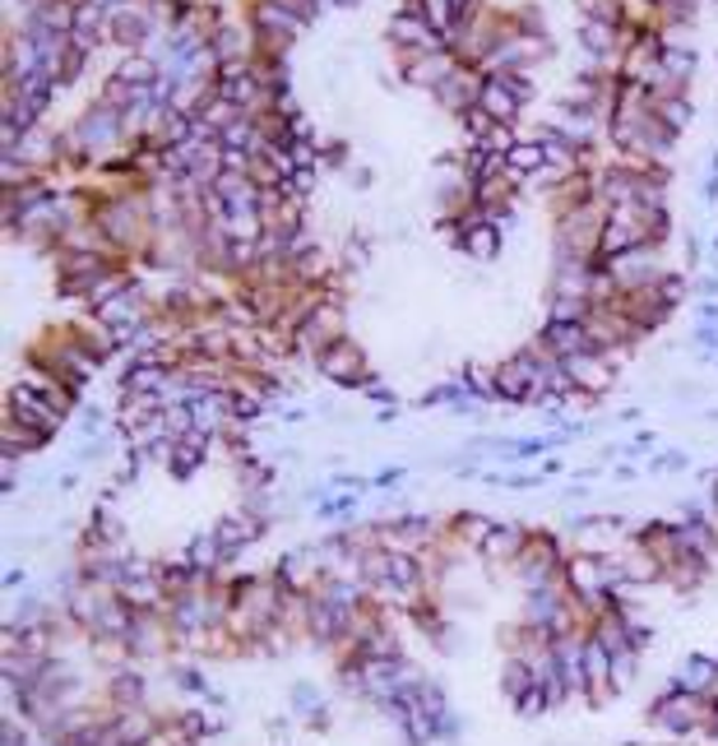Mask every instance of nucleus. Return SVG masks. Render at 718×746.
<instances>
[{
    "instance_id": "nucleus-1",
    "label": "nucleus",
    "mask_w": 718,
    "mask_h": 746,
    "mask_svg": "<svg viewBox=\"0 0 718 746\" xmlns=\"http://www.w3.org/2000/svg\"><path fill=\"white\" fill-rule=\"evenodd\" d=\"M343 334H348V311H343V302L329 293V297L316 306V311H311V316L297 325V330H292V353H302V357L316 362V357L329 348V343L343 339Z\"/></svg>"
},
{
    "instance_id": "nucleus-2",
    "label": "nucleus",
    "mask_w": 718,
    "mask_h": 746,
    "mask_svg": "<svg viewBox=\"0 0 718 746\" xmlns=\"http://www.w3.org/2000/svg\"><path fill=\"white\" fill-rule=\"evenodd\" d=\"M528 98H533L528 70H510V75H487V80H483V98H477V107H483L491 121L514 125V121L524 117Z\"/></svg>"
},
{
    "instance_id": "nucleus-3",
    "label": "nucleus",
    "mask_w": 718,
    "mask_h": 746,
    "mask_svg": "<svg viewBox=\"0 0 718 746\" xmlns=\"http://www.w3.org/2000/svg\"><path fill=\"white\" fill-rule=\"evenodd\" d=\"M551 57V42L543 38V33H524V28H506V38L496 42V51L483 61V75H510V70H528Z\"/></svg>"
},
{
    "instance_id": "nucleus-4",
    "label": "nucleus",
    "mask_w": 718,
    "mask_h": 746,
    "mask_svg": "<svg viewBox=\"0 0 718 746\" xmlns=\"http://www.w3.org/2000/svg\"><path fill=\"white\" fill-rule=\"evenodd\" d=\"M607 269V279L617 283V293H644V288H658L662 283V256L658 246H635L625 256H612V260H598Z\"/></svg>"
},
{
    "instance_id": "nucleus-5",
    "label": "nucleus",
    "mask_w": 718,
    "mask_h": 746,
    "mask_svg": "<svg viewBox=\"0 0 718 746\" xmlns=\"http://www.w3.org/2000/svg\"><path fill=\"white\" fill-rule=\"evenodd\" d=\"M385 33H390V42L399 57H417V51H440L446 47V38L427 24V14L413 10V5H403L390 24H385Z\"/></svg>"
},
{
    "instance_id": "nucleus-6",
    "label": "nucleus",
    "mask_w": 718,
    "mask_h": 746,
    "mask_svg": "<svg viewBox=\"0 0 718 746\" xmlns=\"http://www.w3.org/2000/svg\"><path fill=\"white\" fill-rule=\"evenodd\" d=\"M316 371L329 376L334 386H366L372 380V367H366V353L357 348V339H334L329 348L316 357Z\"/></svg>"
},
{
    "instance_id": "nucleus-7",
    "label": "nucleus",
    "mask_w": 718,
    "mask_h": 746,
    "mask_svg": "<svg viewBox=\"0 0 718 746\" xmlns=\"http://www.w3.org/2000/svg\"><path fill=\"white\" fill-rule=\"evenodd\" d=\"M94 316H98L117 339H125L131 330H139V325L149 320V293H144V288H135V283H125L121 293H117L112 302H102Z\"/></svg>"
},
{
    "instance_id": "nucleus-8",
    "label": "nucleus",
    "mask_w": 718,
    "mask_h": 746,
    "mask_svg": "<svg viewBox=\"0 0 718 746\" xmlns=\"http://www.w3.org/2000/svg\"><path fill=\"white\" fill-rule=\"evenodd\" d=\"M399 65H403V80H409L413 88H427V94H436V88L446 84L464 61H459L450 47H440V51H417V57H399Z\"/></svg>"
},
{
    "instance_id": "nucleus-9",
    "label": "nucleus",
    "mask_w": 718,
    "mask_h": 746,
    "mask_svg": "<svg viewBox=\"0 0 718 746\" xmlns=\"http://www.w3.org/2000/svg\"><path fill=\"white\" fill-rule=\"evenodd\" d=\"M483 80H487V75H483L477 65H459L454 75H450L446 84H440L431 98H436L440 107H446L450 117H464V112H473V107H477V98H483Z\"/></svg>"
},
{
    "instance_id": "nucleus-10",
    "label": "nucleus",
    "mask_w": 718,
    "mask_h": 746,
    "mask_svg": "<svg viewBox=\"0 0 718 746\" xmlns=\"http://www.w3.org/2000/svg\"><path fill=\"white\" fill-rule=\"evenodd\" d=\"M612 371H617V362L607 353H598V348L565 357V376H570V386H575L580 394H603L607 386H612Z\"/></svg>"
},
{
    "instance_id": "nucleus-11",
    "label": "nucleus",
    "mask_w": 718,
    "mask_h": 746,
    "mask_svg": "<svg viewBox=\"0 0 718 746\" xmlns=\"http://www.w3.org/2000/svg\"><path fill=\"white\" fill-rule=\"evenodd\" d=\"M538 343L551 353V357H575V353H588L594 348V334H588V320H547Z\"/></svg>"
},
{
    "instance_id": "nucleus-12",
    "label": "nucleus",
    "mask_w": 718,
    "mask_h": 746,
    "mask_svg": "<svg viewBox=\"0 0 718 746\" xmlns=\"http://www.w3.org/2000/svg\"><path fill=\"white\" fill-rule=\"evenodd\" d=\"M158 75H162V70H158V61L149 57V51H121V61L112 70V80L131 84V88H154Z\"/></svg>"
},
{
    "instance_id": "nucleus-13",
    "label": "nucleus",
    "mask_w": 718,
    "mask_h": 746,
    "mask_svg": "<svg viewBox=\"0 0 718 746\" xmlns=\"http://www.w3.org/2000/svg\"><path fill=\"white\" fill-rule=\"evenodd\" d=\"M506 162H510V172H520L524 186H528V176H538L547 168V144L538 135H520V144L506 154Z\"/></svg>"
},
{
    "instance_id": "nucleus-14",
    "label": "nucleus",
    "mask_w": 718,
    "mask_h": 746,
    "mask_svg": "<svg viewBox=\"0 0 718 746\" xmlns=\"http://www.w3.org/2000/svg\"><path fill=\"white\" fill-rule=\"evenodd\" d=\"M459 250H464L468 260H477V265L496 260V250H501V228H496V223H477V228H468L464 236H459Z\"/></svg>"
},
{
    "instance_id": "nucleus-15",
    "label": "nucleus",
    "mask_w": 718,
    "mask_h": 746,
    "mask_svg": "<svg viewBox=\"0 0 718 746\" xmlns=\"http://www.w3.org/2000/svg\"><path fill=\"white\" fill-rule=\"evenodd\" d=\"M413 10L427 14V24L450 42V33L459 28V14H464V0H409Z\"/></svg>"
},
{
    "instance_id": "nucleus-16",
    "label": "nucleus",
    "mask_w": 718,
    "mask_h": 746,
    "mask_svg": "<svg viewBox=\"0 0 718 746\" xmlns=\"http://www.w3.org/2000/svg\"><path fill=\"white\" fill-rule=\"evenodd\" d=\"M649 112L662 121V125H668V131H686V125H691V102H686V94H672V98H654L649 102Z\"/></svg>"
},
{
    "instance_id": "nucleus-17",
    "label": "nucleus",
    "mask_w": 718,
    "mask_h": 746,
    "mask_svg": "<svg viewBox=\"0 0 718 746\" xmlns=\"http://www.w3.org/2000/svg\"><path fill=\"white\" fill-rule=\"evenodd\" d=\"M496 399H514V404H524L528 399V380H524V371H520V362H501L496 367Z\"/></svg>"
},
{
    "instance_id": "nucleus-18",
    "label": "nucleus",
    "mask_w": 718,
    "mask_h": 746,
    "mask_svg": "<svg viewBox=\"0 0 718 746\" xmlns=\"http://www.w3.org/2000/svg\"><path fill=\"white\" fill-rule=\"evenodd\" d=\"M662 65H668V75L686 88L695 75V47H662Z\"/></svg>"
},
{
    "instance_id": "nucleus-19",
    "label": "nucleus",
    "mask_w": 718,
    "mask_h": 746,
    "mask_svg": "<svg viewBox=\"0 0 718 746\" xmlns=\"http://www.w3.org/2000/svg\"><path fill=\"white\" fill-rule=\"evenodd\" d=\"M329 5H339V10H357L362 0H329Z\"/></svg>"
}]
</instances>
